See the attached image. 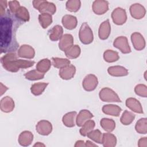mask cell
<instances>
[{"label": "cell", "mask_w": 147, "mask_h": 147, "mask_svg": "<svg viewBox=\"0 0 147 147\" xmlns=\"http://www.w3.org/2000/svg\"><path fill=\"white\" fill-rule=\"evenodd\" d=\"M14 16L20 21H27L29 19V13L26 9L24 7L20 6L14 13ZM13 14V15H14Z\"/></svg>", "instance_id": "cell-19"}, {"label": "cell", "mask_w": 147, "mask_h": 147, "mask_svg": "<svg viewBox=\"0 0 147 147\" xmlns=\"http://www.w3.org/2000/svg\"><path fill=\"white\" fill-rule=\"evenodd\" d=\"M51 65V61L48 59H46L39 61L36 65V68L39 72L44 73L49 70Z\"/></svg>", "instance_id": "cell-28"}, {"label": "cell", "mask_w": 147, "mask_h": 147, "mask_svg": "<svg viewBox=\"0 0 147 147\" xmlns=\"http://www.w3.org/2000/svg\"><path fill=\"white\" fill-rule=\"evenodd\" d=\"M33 141V134L28 131L21 133L18 138V142L22 146H28L31 144Z\"/></svg>", "instance_id": "cell-17"}, {"label": "cell", "mask_w": 147, "mask_h": 147, "mask_svg": "<svg viewBox=\"0 0 147 147\" xmlns=\"http://www.w3.org/2000/svg\"><path fill=\"white\" fill-rule=\"evenodd\" d=\"M75 67L73 65H67L61 68L59 75L63 79H71L75 75Z\"/></svg>", "instance_id": "cell-14"}, {"label": "cell", "mask_w": 147, "mask_h": 147, "mask_svg": "<svg viewBox=\"0 0 147 147\" xmlns=\"http://www.w3.org/2000/svg\"><path fill=\"white\" fill-rule=\"evenodd\" d=\"M110 33V25L109 20L103 22L100 26L99 36L100 39H106Z\"/></svg>", "instance_id": "cell-15"}, {"label": "cell", "mask_w": 147, "mask_h": 147, "mask_svg": "<svg viewBox=\"0 0 147 147\" xmlns=\"http://www.w3.org/2000/svg\"><path fill=\"white\" fill-rule=\"evenodd\" d=\"M116 141L115 137L110 133H105L102 140L105 146H114L116 144Z\"/></svg>", "instance_id": "cell-23"}, {"label": "cell", "mask_w": 147, "mask_h": 147, "mask_svg": "<svg viewBox=\"0 0 147 147\" xmlns=\"http://www.w3.org/2000/svg\"><path fill=\"white\" fill-rule=\"evenodd\" d=\"M108 72L110 75L116 76H125L127 74V70L125 68L119 66L109 67L108 69Z\"/></svg>", "instance_id": "cell-22"}, {"label": "cell", "mask_w": 147, "mask_h": 147, "mask_svg": "<svg viewBox=\"0 0 147 147\" xmlns=\"http://www.w3.org/2000/svg\"><path fill=\"white\" fill-rule=\"evenodd\" d=\"M9 10L1 16L0 20V44L1 53L12 52L18 47L16 33L21 22L18 20Z\"/></svg>", "instance_id": "cell-1"}, {"label": "cell", "mask_w": 147, "mask_h": 147, "mask_svg": "<svg viewBox=\"0 0 147 147\" xmlns=\"http://www.w3.org/2000/svg\"><path fill=\"white\" fill-rule=\"evenodd\" d=\"M25 76L27 79H29L30 80H34L42 79L44 76V74L41 73L38 71H37L36 70H32L26 73L25 75Z\"/></svg>", "instance_id": "cell-31"}, {"label": "cell", "mask_w": 147, "mask_h": 147, "mask_svg": "<svg viewBox=\"0 0 147 147\" xmlns=\"http://www.w3.org/2000/svg\"><path fill=\"white\" fill-rule=\"evenodd\" d=\"M99 96L100 98L104 102H121L115 92L108 88H103L100 92Z\"/></svg>", "instance_id": "cell-5"}, {"label": "cell", "mask_w": 147, "mask_h": 147, "mask_svg": "<svg viewBox=\"0 0 147 147\" xmlns=\"http://www.w3.org/2000/svg\"><path fill=\"white\" fill-rule=\"evenodd\" d=\"M134 118V114L127 112V111H125L123 113V115L121 118V121L123 125H129L131 122Z\"/></svg>", "instance_id": "cell-35"}, {"label": "cell", "mask_w": 147, "mask_h": 147, "mask_svg": "<svg viewBox=\"0 0 147 147\" xmlns=\"http://www.w3.org/2000/svg\"><path fill=\"white\" fill-rule=\"evenodd\" d=\"M1 63L5 69L10 72H17L20 68H28L33 66L34 62L24 60H18L14 53L9 52L1 58Z\"/></svg>", "instance_id": "cell-2"}, {"label": "cell", "mask_w": 147, "mask_h": 147, "mask_svg": "<svg viewBox=\"0 0 147 147\" xmlns=\"http://www.w3.org/2000/svg\"><path fill=\"white\" fill-rule=\"evenodd\" d=\"M80 6L79 1H69L67 2V8L71 11H76Z\"/></svg>", "instance_id": "cell-36"}, {"label": "cell", "mask_w": 147, "mask_h": 147, "mask_svg": "<svg viewBox=\"0 0 147 147\" xmlns=\"http://www.w3.org/2000/svg\"><path fill=\"white\" fill-rule=\"evenodd\" d=\"M84 141H78L76 142V144H75V146H85V145L84 144Z\"/></svg>", "instance_id": "cell-41"}, {"label": "cell", "mask_w": 147, "mask_h": 147, "mask_svg": "<svg viewBox=\"0 0 147 147\" xmlns=\"http://www.w3.org/2000/svg\"><path fill=\"white\" fill-rule=\"evenodd\" d=\"M114 47L119 49L122 52L126 53L130 52V47L127 44V38L125 37H119L115 39L114 42Z\"/></svg>", "instance_id": "cell-9"}, {"label": "cell", "mask_w": 147, "mask_h": 147, "mask_svg": "<svg viewBox=\"0 0 147 147\" xmlns=\"http://www.w3.org/2000/svg\"><path fill=\"white\" fill-rule=\"evenodd\" d=\"M34 146H45V145H43V144H40L39 142H38L37 144H36Z\"/></svg>", "instance_id": "cell-43"}, {"label": "cell", "mask_w": 147, "mask_h": 147, "mask_svg": "<svg viewBox=\"0 0 147 147\" xmlns=\"http://www.w3.org/2000/svg\"><path fill=\"white\" fill-rule=\"evenodd\" d=\"M0 108L2 112H11L14 108V102L12 98L8 96L3 97L1 100Z\"/></svg>", "instance_id": "cell-7"}, {"label": "cell", "mask_w": 147, "mask_h": 147, "mask_svg": "<svg viewBox=\"0 0 147 147\" xmlns=\"http://www.w3.org/2000/svg\"><path fill=\"white\" fill-rule=\"evenodd\" d=\"M87 135L90 138H91L95 142L99 144L102 143V133L99 130L91 131Z\"/></svg>", "instance_id": "cell-33"}, {"label": "cell", "mask_w": 147, "mask_h": 147, "mask_svg": "<svg viewBox=\"0 0 147 147\" xmlns=\"http://www.w3.org/2000/svg\"><path fill=\"white\" fill-rule=\"evenodd\" d=\"M76 115L75 111L71 112L66 114L63 118V122L64 124L68 127H72L75 125L74 119Z\"/></svg>", "instance_id": "cell-24"}, {"label": "cell", "mask_w": 147, "mask_h": 147, "mask_svg": "<svg viewBox=\"0 0 147 147\" xmlns=\"http://www.w3.org/2000/svg\"><path fill=\"white\" fill-rule=\"evenodd\" d=\"M9 11L12 14H14L18 8L20 7V3L16 1H9Z\"/></svg>", "instance_id": "cell-38"}, {"label": "cell", "mask_w": 147, "mask_h": 147, "mask_svg": "<svg viewBox=\"0 0 147 147\" xmlns=\"http://www.w3.org/2000/svg\"><path fill=\"white\" fill-rule=\"evenodd\" d=\"M100 125L104 130L107 131H113L115 126L114 121L111 119L103 118L100 121Z\"/></svg>", "instance_id": "cell-25"}, {"label": "cell", "mask_w": 147, "mask_h": 147, "mask_svg": "<svg viewBox=\"0 0 147 147\" xmlns=\"http://www.w3.org/2000/svg\"><path fill=\"white\" fill-rule=\"evenodd\" d=\"M53 64L54 67L57 68H64L69 65L70 61L65 59H59V58H52Z\"/></svg>", "instance_id": "cell-34"}, {"label": "cell", "mask_w": 147, "mask_h": 147, "mask_svg": "<svg viewBox=\"0 0 147 147\" xmlns=\"http://www.w3.org/2000/svg\"><path fill=\"white\" fill-rule=\"evenodd\" d=\"M79 37L82 42L83 44H87L91 43L92 41V32L87 24L84 23L82 25L80 29Z\"/></svg>", "instance_id": "cell-4"}, {"label": "cell", "mask_w": 147, "mask_h": 147, "mask_svg": "<svg viewBox=\"0 0 147 147\" xmlns=\"http://www.w3.org/2000/svg\"><path fill=\"white\" fill-rule=\"evenodd\" d=\"M73 44V38L71 34H66L61 37L59 42V48L64 51H66L71 48Z\"/></svg>", "instance_id": "cell-12"}, {"label": "cell", "mask_w": 147, "mask_h": 147, "mask_svg": "<svg viewBox=\"0 0 147 147\" xmlns=\"http://www.w3.org/2000/svg\"><path fill=\"white\" fill-rule=\"evenodd\" d=\"M85 145H86V146H96V145H95V144H92L91 142H90V141H87V142H86V144Z\"/></svg>", "instance_id": "cell-42"}, {"label": "cell", "mask_w": 147, "mask_h": 147, "mask_svg": "<svg viewBox=\"0 0 147 147\" xmlns=\"http://www.w3.org/2000/svg\"><path fill=\"white\" fill-rule=\"evenodd\" d=\"M104 59L107 62H113L119 59L118 53L112 50H107L104 53Z\"/></svg>", "instance_id": "cell-32"}, {"label": "cell", "mask_w": 147, "mask_h": 147, "mask_svg": "<svg viewBox=\"0 0 147 147\" xmlns=\"http://www.w3.org/2000/svg\"><path fill=\"white\" fill-rule=\"evenodd\" d=\"M33 6L41 13L53 14L56 11V6L55 5L47 1H33Z\"/></svg>", "instance_id": "cell-3"}, {"label": "cell", "mask_w": 147, "mask_h": 147, "mask_svg": "<svg viewBox=\"0 0 147 147\" xmlns=\"http://www.w3.org/2000/svg\"><path fill=\"white\" fill-rule=\"evenodd\" d=\"M48 83H38L34 84L31 87V91L35 95H38L42 93L43 91L46 88Z\"/></svg>", "instance_id": "cell-30"}, {"label": "cell", "mask_w": 147, "mask_h": 147, "mask_svg": "<svg viewBox=\"0 0 147 147\" xmlns=\"http://www.w3.org/2000/svg\"><path fill=\"white\" fill-rule=\"evenodd\" d=\"M92 117V114L89 111L87 110H82L77 117L76 123L78 126H82L87 120L90 119Z\"/></svg>", "instance_id": "cell-18"}, {"label": "cell", "mask_w": 147, "mask_h": 147, "mask_svg": "<svg viewBox=\"0 0 147 147\" xmlns=\"http://www.w3.org/2000/svg\"><path fill=\"white\" fill-rule=\"evenodd\" d=\"M103 111L107 114L114 115V116H118L119 114L121 109L117 105H105L103 106Z\"/></svg>", "instance_id": "cell-21"}, {"label": "cell", "mask_w": 147, "mask_h": 147, "mask_svg": "<svg viewBox=\"0 0 147 147\" xmlns=\"http://www.w3.org/2000/svg\"><path fill=\"white\" fill-rule=\"evenodd\" d=\"M65 52L66 56L71 59L76 58L78 57L80 53V49L78 45H74L67 49Z\"/></svg>", "instance_id": "cell-29"}, {"label": "cell", "mask_w": 147, "mask_h": 147, "mask_svg": "<svg viewBox=\"0 0 147 147\" xmlns=\"http://www.w3.org/2000/svg\"><path fill=\"white\" fill-rule=\"evenodd\" d=\"M98 84L97 78L93 75H88L83 80V86L87 91H92L95 88Z\"/></svg>", "instance_id": "cell-8"}, {"label": "cell", "mask_w": 147, "mask_h": 147, "mask_svg": "<svg viewBox=\"0 0 147 147\" xmlns=\"http://www.w3.org/2000/svg\"><path fill=\"white\" fill-rule=\"evenodd\" d=\"M39 21L43 28H47L52 22V16L49 13H42L39 16Z\"/></svg>", "instance_id": "cell-26"}, {"label": "cell", "mask_w": 147, "mask_h": 147, "mask_svg": "<svg viewBox=\"0 0 147 147\" xmlns=\"http://www.w3.org/2000/svg\"><path fill=\"white\" fill-rule=\"evenodd\" d=\"M63 34V29L59 25L55 26L49 32V38L53 41H56L61 38Z\"/></svg>", "instance_id": "cell-20"}, {"label": "cell", "mask_w": 147, "mask_h": 147, "mask_svg": "<svg viewBox=\"0 0 147 147\" xmlns=\"http://www.w3.org/2000/svg\"><path fill=\"white\" fill-rule=\"evenodd\" d=\"M62 22L64 27L68 29H74L77 24V20L75 17L71 15H66L63 17Z\"/></svg>", "instance_id": "cell-16"}, {"label": "cell", "mask_w": 147, "mask_h": 147, "mask_svg": "<svg viewBox=\"0 0 147 147\" xmlns=\"http://www.w3.org/2000/svg\"><path fill=\"white\" fill-rule=\"evenodd\" d=\"M7 7V1H0V15L1 16H3L6 13V10Z\"/></svg>", "instance_id": "cell-39"}, {"label": "cell", "mask_w": 147, "mask_h": 147, "mask_svg": "<svg viewBox=\"0 0 147 147\" xmlns=\"http://www.w3.org/2000/svg\"><path fill=\"white\" fill-rule=\"evenodd\" d=\"M1 84V87H0V93H1V95H2L8 89L7 87H6L4 84H3L2 83H0Z\"/></svg>", "instance_id": "cell-40"}, {"label": "cell", "mask_w": 147, "mask_h": 147, "mask_svg": "<svg viewBox=\"0 0 147 147\" xmlns=\"http://www.w3.org/2000/svg\"><path fill=\"white\" fill-rule=\"evenodd\" d=\"M18 55L20 57L28 59H32L34 56V51L29 45H22L18 49Z\"/></svg>", "instance_id": "cell-11"}, {"label": "cell", "mask_w": 147, "mask_h": 147, "mask_svg": "<svg viewBox=\"0 0 147 147\" xmlns=\"http://www.w3.org/2000/svg\"><path fill=\"white\" fill-rule=\"evenodd\" d=\"M94 126L95 122L93 121H87L83 125V127L80 130V133L81 135L83 136H87V134L94 129Z\"/></svg>", "instance_id": "cell-27"}, {"label": "cell", "mask_w": 147, "mask_h": 147, "mask_svg": "<svg viewBox=\"0 0 147 147\" xmlns=\"http://www.w3.org/2000/svg\"><path fill=\"white\" fill-rule=\"evenodd\" d=\"M112 18L113 21L116 24H123L126 20V15L125 10L121 8H117L112 13Z\"/></svg>", "instance_id": "cell-6"}, {"label": "cell", "mask_w": 147, "mask_h": 147, "mask_svg": "<svg viewBox=\"0 0 147 147\" xmlns=\"http://www.w3.org/2000/svg\"><path fill=\"white\" fill-rule=\"evenodd\" d=\"M36 130L41 135H48L52 131V125L47 121H40L36 126Z\"/></svg>", "instance_id": "cell-10"}, {"label": "cell", "mask_w": 147, "mask_h": 147, "mask_svg": "<svg viewBox=\"0 0 147 147\" xmlns=\"http://www.w3.org/2000/svg\"><path fill=\"white\" fill-rule=\"evenodd\" d=\"M93 10L97 14H102L108 10V2L103 1H96L93 3Z\"/></svg>", "instance_id": "cell-13"}, {"label": "cell", "mask_w": 147, "mask_h": 147, "mask_svg": "<svg viewBox=\"0 0 147 147\" xmlns=\"http://www.w3.org/2000/svg\"><path fill=\"white\" fill-rule=\"evenodd\" d=\"M126 105L128 107L130 108L133 110L136 111V112H139V109L138 107L137 106V102L136 99L130 98L127 99L126 100Z\"/></svg>", "instance_id": "cell-37"}]
</instances>
